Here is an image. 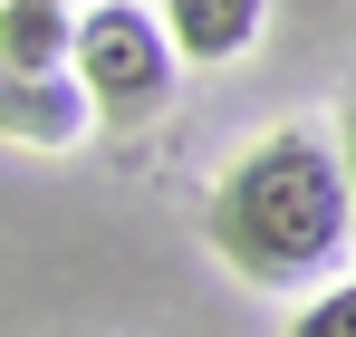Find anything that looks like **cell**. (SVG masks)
Returning <instances> with one entry per match:
<instances>
[{"instance_id": "6da1fadb", "label": "cell", "mask_w": 356, "mask_h": 337, "mask_svg": "<svg viewBox=\"0 0 356 337\" xmlns=\"http://www.w3.org/2000/svg\"><path fill=\"white\" fill-rule=\"evenodd\" d=\"M212 251L260 289H308L327 280V260H347L356 241V203H347V164L318 125H270L260 145H241L222 183H212Z\"/></svg>"}, {"instance_id": "7a4b0ae2", "label": "cell", "mask_w": 356, "mask_h": 337, "mask_svg": "<svg viewBox=\"0 0 356 337\" xmlns=\"http://www.w3.org/2000/svg\"><path fill=\"white\" fill-rule=\"evenodd\" d=\"M174 39L145 0H87L77 10V87L106 125H145L174 107Z\"/></svg>"}, {"instance_id": "3957f363", "label": "cell", "mask_w": 356, "mask_h": 337, "mask_svg": "<svg viewBox=\"0 0 356 337\" xmlns=\"http://www.w3.org/2000/svg\"><path fill=\"white\" fill-rule=\"evenodd\" d=\"M87 125H97V107H87V87H77V77H29V68H0V135H10V145L67 155Z\"/></svg>"}, {"instance_id": "277c9868", "label": "cell", "mask_w": 356, "mask_h": 337, "mask_svg": "<svg viewBox=\"0 0 356 337\" xmlns=\"http://www.w3.org/2000/svg\"><path fill=\"white\" fill-rule=\"evenodd\" d=\"M260 10L270 0H164V39L202 68H232L250 39H260Z\"/></svg>"}, {"instance_id": "5b68a950", "label": "cell", "mask_w": 356, "mask_h": 337, "mask_svg": "<svg viewBox=\"0 0 356 337\" xmlns=\"http://www.w3.org/2000/svg\"><path fill=\"white\" fill-rule=\"evenodd\" d=\"M0 68L67 77V68H77V10H49V0H0Z\"/></svg>"}, {"instance_id": "8992f818", "label": "cell", "mask_w": 356, "mask_h": 337, "mask_svg": "<svg viewBox=\"0 0 356 337\" xmlns=\"http://www.w3.org/2000/svg\"><path fill=\"white\" fill-rule=\"evenodd\" d=\"M289 337H356V280L318 289V299H308V308L289 318Z\"/></svg>"}, {"instance_id": "52a82bcc", "label": "cell", "mask_w": 356, "mask_h": 337, "mask_svg": "<svg viewBox=\"0 0 356 337\" xmlns=\"http://www.w3.org/2000/svg\"><path fill=\"white\" fill-rule=\"evenodd\" d=\"M337 164H347V203H356V97H347V116H337Z\"/></svg>"}, {"instance_id": "ba28073f", "label": "cell", "mask_w": 356, "mask_h": 337, "mask_svg": "<svg viewBox=\"0 0 356 337\" xmlns=\"http://www.w3.org/2000/svg\"><path fill=\"white\" fill-rule=\"evenodd\" d=\"M49 10H87V0H49Z\"/></svg>"}]
</instances>
